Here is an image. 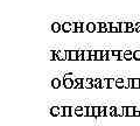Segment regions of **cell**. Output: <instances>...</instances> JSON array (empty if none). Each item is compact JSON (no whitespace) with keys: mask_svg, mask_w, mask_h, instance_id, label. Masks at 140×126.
Masks as SVG:
<instances>
[{"mask_svg":"<svg viewBox=\"0 0 140 126\" xmlns=\"http://www.w3.org/2000/svg\"><path fill=\"white\" fill-rule=\"evenodd\" d=\"M83 87L86 88V89H91L94 88V79L92 78H83Z\"/></svg>","mask_w":140,"mask_h":126,"instance_id":"cell-2","label":"cell"},{"mask_svg":"<svg viewBox=\"0 0 140 126\" xmlns=\"http://www.w3.org/2000/svg\"><path fill=\"white\" fill-rule=\"evenodd\" d=\"M77 54H78V58H77V60H78V61H83V60H84V58H83V54H84V50H83V49L77 50Z\"/></svg>","mask_w":140,"mask_h":126,"instance_id":"cell-28","label":"cell"},{"mask_svg":"<svg viewBox=\"0 0 140 126\" xmlns=\"http://www.w3.org/2000/svg\"><path fill=\"white\" fill-rule=\"evenodd\" d=\"M71 116V106L65 105L64 106V117H70Z\"/></svg>","mask_w":140,"mask_h":126,"instance_id":"cell-17","label":"cell"},{"mask_svg":"<svg viewBox=\"0 0 140 126\" xmlns=\"http://www.w3.org/2000/svg\"><path fill=\"white\" fill-rule=\"evenodd\" d=\"M57 53V56L60 58V61L67 60V50H56Z\"/></svg>","mask_w":140,"mask_h":126,"instance_id":"cell-6","label":"cell"},{"mask_svg":"<svg viewBox=\"0 0 140 126\" xmlns=\"http://www.w3.org/2000/svg\"><path fill=\"white\" fill-rule=\"evenodd\" d=\"M134 29H135V32L140 33V22H137V24L134 25Z\"/></svg>","mask_w":140,"mask_h":126,"instance_id":"cell-36","label":"cell"},{"mask_svg":"<svg viewBox=\"0 0 140 126\" xmlns=\"http://www.w3.org/2000/svg\"><path fill=\"white\" fill-rule=\"evenodd\" d=\"M131 32H135L134 25L132 22H127V33H131Z\"/></svg>","mask_w":140,"mask_h":126,"instance_id":"cell-24","label":"cell"},{"mask_svg":"<svg viewBox=\"0 0 140 126\" xmlns=\"http://www.w3.org/2000/svg\"><path fill=\"white\" fill-rule=\"evenodd\" d=\"M71 32H76V22H71Z\"/></svg>","mask_w":140,"mask_h":126,"instance_id":"cell-38","label":"cell"},{"mask_svg":"<svg viewBox=\"0 0 140 126\" xmlns=\"http://www.w3.org/2000/svg\"><path fill=\"white\" fill-rule=\"evenodd\" d=\"M78 58V54H77V50H70V60L75 61Z\"/></svg>","mask_w":140,"mask_h":126,"instance_id":"cell-18","label":"cell"},{"mask_svg":"<svg viewBox=\"0 0 140 126\" xmlns=\"http://www.w3.org/2000/svg\"><path fill=\"white\" fill-rule=\"evenodd\" d=\"M52 87L55 88V89H58V88L61 87V79L58 77H55L52 81Z\"/></svg>","mask_w":140,"mask_h":126,"instance_id":"cell-9","label":"cell"},{"mask_svg":"<svg viewBox=\"0 0 140 126\" xmlns=\"http://www.w3.org/2000/svg\"><path fill=\"white\" fill-rule=\"evenodd\" d=\"M74 84H75V79H73V78H63V85L67 89L74 88Z\"/></svg>","mask_w":140,"mask_h":126,"instance_id":"cell-1","label":"cell"},{"mask_svg":"<svg viewBox=\"0 0 140 126\" xmlns=\"http://www.w3.org/2000/svg\"><path fill=\"white\" fill-rule=\"evenodd\" d=\"M75 114L78 116V117L83 116L84 114V106H76L75 108Z\"/></svg>","mask_w":140,"mask_h":126,"instance_id":"cell-10","label":"cell"},{"mask_svg":"<svg viewBox=\"0 0 140 126\" xmlns=\"http://www.w3.org/2000/svg\"><path fill=\"white\" fill-rule=\"evenodd\" d=\"M60 116L64 117V106H60Z\"/></svg>","mask_w":140,"mask_h":126,"instance_id":"cell-37","label":"cell"},{"mask_svg":"<svg viewBox=\"0 0 140 126\" xmlns=\"http://www.w3.org/2000/svg\"><path fill=\"white\" fill-rule=\"evenodd\" d=\"M83 26H84L83 22H81V21H76V32L77 33H82V32H84V30H83Z\"/></svg>","mask_w":140,"mask_h":126,"instance_id":"cell-14","label":"cell"},{"mask_svg":"<svg viewBox=\"0 0 140 126\" xmlns=\"http://www.w3.org/2000/svg\"><path fill=\"white\" fill-rule=\"evenodd\" d=\"M96 32H99V24H96Z\"/></svg>","mask_w":140,"mask_h":126,"instance_id":"cell-41","label":"cell"},{"mask_svg":"<svg viewBox=\"0 0 140 126\" xmlns=\"http://www.w3.org/2000/svg\"><path fill=\"white\" fill-rule=\"evenodd\" d=\"M134 112H135V106H127V116L128 117H132L134 116Z\"/></svg>","mask_w":140,"mask_h":126,"instance_id":"cell-16","label":"cell"},{"mask_svg":"<svg viewBox=\"0 0 140 126\" xmlns=\"http://www.w3.org/2000/svg\"><path fill=\"white\" fill-rule=\"evenodd\" d=\"M62 30H63V32H65V33L71 32V22H68V21L63 22V24H62Z\"/></svg>","mask_w":140,"mask_h":126,"instance_id":"cell-5","label":"cell"},{"mask_svg":"<svg viewBox=\"0 0 140 126\" xmlns=\"http://www.w3.org/2000/svg\"><path fill=\"white\" fill-rule=\"evenodd\" d=\"M96 60L97 61L103 60V51L102 50H97V53H96Z\"/></svg>","mask_w":140,"mask_h":126,"instance_id":"cell-25","label":"cell"},{"mask_svg":"<svg viewBox=\"0 0 140 126\" xmlns=\"http://www.w3.org/2000/svg\"><path fill=\"white\" fill-rule=\"evenodd\" d=\"M111 32L112 33H117V32H120V22H111Z\"/></svg>","mask_w":140,"mask_h":126,"instance_id":"cell-3","label":"cell"},{"mask_svg":"<svg viewBox=\"0 0 140 126\" xmlns=\"http://www.w3.org/2000/svg\"><path fill=\"white\" fill-rule=\"evenodd\" d=\"M133 88L134 89L140 88V78H133Z\"/></svg>","mask_w":140,"mask_h":126,"instance_id":"cell-22","label":"cell"},{"mask_svg":"<svg viewBox=\"0 0 140 126\" xmlns=\"http://www.w3.org/2000/svg\"><path fill=\"white\" fill-rule=\"evenodd\" d=\"M50 114L52 116H54V117H57V116H60V106H53L52 109H50Z\"/></svg>","mask_w":140,"mask_h":126,"instance_id":"cell-8","label":"cell"},{"mask_svg":"<svg viewBox=\"0 0 140 126\" xmlns=\"http://www.w3.org/2000/svg\"><path fill=\"white\" fill-rule=\"evenodd\" d=\"M116 106H106V116H116Z\"/></svg>","mask_w":140,"mask_h":126,"instance_id":"cell-4","label":"cell"},{"mask_svg":"<svg viewBox=\"0 0 140 126\" xmlns=\"http://www.w3.org/2000/svg\"><path fill=\"white\" fill-rule=\"evenodd\" d=\"M120 32L127 33V22H120Z\"/></svg>","mask_w":140,"mask_h":126,"instance_id":"cell-20","label":"cell"},{"mask_svg":"<svg viewBox=\"0 0 140 126\" xmlns=\"http://www.w3.org/2000/svg\"><path fill=\"white\" fill-rule=\"evenodd\" d=\"M83 58L85 61L90 60V50H84V54H83Z\"/></svg>","mask_w":140,"mask_h":126,"instance_id":"cell-30","label":"cell"},{"mask_svg":"<svg viewBox=\"0 0 140 126\" xmlns=\"http://www.w3.org/2000/svg\"><path fill=\"white\" fill-rule=\"evenodd\" d=\"M94 117H101V110L99 106H94Z\"/></svg>","mask_w":140,"mask_h":126,"instance_id":"cell-21","label":"cell"},{"mask_svg":"<svg viewBox=\"0 0 140 126\" xmlns=\"http://www.w3.org/2000/svg\"><path fill=\"white\" fill-rule=\"evenodd\" d=\"M99 32H101V33H106V32H107V28H106V21L99 22Z\"/></svg>","mask_w":140,"mask_h":126,"instance_id":"cell-13","label":"cell"},{"mask_svg":"<svg viewBox=\"0 0 140 126\" xmlns=\"http://www.w3.org/2000/svg\"><path fill=\"white\" fill-rule=\"evenodd\" d=\"M123 110H124V116H127V106H123Z\"/></svg>","mask_w":140,"mask_h":126,"instance_id":"cell-40","label":"cell"},{"mask_svg":"<svg viewBox=\"0 0 140 126\" xmlns=\"http://www.w3.org/2000/svg\"><path fill=\"white\" fill-rule=\"evenodd\" d=\"M116 87V79L114 78H109V88H113Z\"/></svg>","mask_w":140,"mask_h":126,"instance_id":"cell-31","label":"cell"},{"mask_svg":"<svg viewBox=\"0 0 140 126\" xmlns=\"http://www.w3.org/2000/svg\"><path fill=\"white\" fill-rule=\"evenodd\" d=\"M116 87L119 88V89L124 88V79H123V77H118L116 79Z\"/></svg>","mask_w":140,"mask_h":126,"instance_id":"cell-15","label":"cell"},{"mask_svg":"<svg viewBox=\"0 0 140 126\" xmlns=\"http://www.w3.org/2000/svg\"><path fill=\"white\" fill-rule=\"evenodd\" d=\"M86 116H89V117H94V106H88V114Z\"/></svg>","mask_w":140,"mask_h":126,"instance_id":"cell-29","label":"cell"},{"mask_svg":"<svg viewBox=\"0 0 140 126\" xmlns=\"http://www.w3.org/2000/svg\"><path fill=\"white\" fill-rule=\"evenodd\" d=\"M94 88H102V79L101 78H95L94 79Z\"/></svg>","mask_w":140,"mask_h":126,"instance_id":"cell-19","label":"cell"},{"mask_svg":"<svg viewBox=\"0 0 140 126\" xmlns=\"http://www.w3.org/2000/svg\"><path fill=\"white\" fill-rule=\"evenodd\" d=\"M86 30H88L89 33H94V32H96V24H94V22H89V24L86 25Z\"/></svg>","mask_w":140,"mask_h":126,"instance_id":"cell-11","label":"cell"},{"mask_svg":"<svg viewBox=\"0 0 140 126\" xmlns=\"http://www.w3.org/2000/svg\"><path fill=\"white\" fill-rule=\"evenodd\" d=\"M133 54L134 53H132L131 50H125L124 51V58L125 60H127V61L132 60V58H133Z\"/></svg>","mask_w":140,"mask_h":126,"instance_id":"cell-12","label":"cell"},{"mask_svg":"<svg viewBox=\"0 0 140 126\" xmlns=\"http://www.w3.org/2000/svg\"><path fill=\"white\" fill-rule=\"evenodd\" d=\"M116 116L120 117V116H124V110H123V106H119L116 109Z\"/></svg>","mask_w":140,"mask_h":126,"instance_id":"cell-23","label":"cell"},{"mask_svg":"<svg viewBox=\"0 0 140 126\" xmlns=\"http://www.w3.org/2000/svg\"><path fill=\"white\" fill-rule=\"evenodd\" d=\"M99 110H101V117H103V116H106V106H105V105H102V106H99Z\"/></svg>","mask_w":140,"mask_h":126,"instance_id":"cell-26","label":"cell"},{"mask_svg":"<svg viewBox=\"0 0 140 126\" xmlns=\"http://www.w3.org/2000/svg\"><path fill=\"white\" fill-rule=\"evenodd\" d=\"M133 58L137 61H140V50H135L133 54Z\"/></svg>","mask_w":140,"mask_h":126,"instance_id":"cell-33","label":"cell"},{"mask_svg":"<svg viewBox=\"0 0 140 126\" xmlns=\"http://www.w3.org/2000/svg\"><path fill=\"white\" fill-rule=\"evenodd\" d=\"M123 79H124V88H130V78L123 77Z\"/></svg>","mask_w":140,"mask_h":126,"instance_id":"cell-34","label":"cell"},{"mask_svg":"<svg viewBox=\"0 0 140 126\" xmlns=\"http://www.w3.org/2000/svg\"><path fill=\"white\" fill-rule=\"evenodd\" d=\"M52 30H53V32H55V33H58L60 30H62V25H60L57 21L54 22V24L52 25Z\"/></svg>","mask_w":140,"mask_h":126,"instance_id":"cell-7","label":"cell"},{"mask_svg":"<svg viewBox=\"0 0 140 126\" xmlns=\"http://www.w3.org/2000/svg\"><path fill=\"white\" fill-rule=\"evenodd\" d=\"M64 78H73L74 79V75L73 74H65V75H64Z\"/></svg>","mask_w":140,"mask_h":126,"instance_id":"cell-39","label":"cell"},{"mask_svg":"<svg viewBox=\"0 0 140 126\" xmlns=\"http://www.w3.org/2000/svg\"><path fill=\"white\" fill-rule=\"evenodd\" d=\"M102 88H109V78L102 79Z\"/></svg>","mask_w":140,"mask_h":126,"instance_id":"cell-27","label":"cell"},{"mask_svg":"<svg viewBox=\"0 0 140 126\" xmlns=\"http://www.w3.org/2000/svg\"><path fill=\"white\" fill-rule=\"evenodd\" d=\"M96 53H97V50H94V49L90 50V60L91 61L96 60Z\"/></svg>","mask_w":140,"mask_h":126,"instance_id":"cell-32","label":"cell"},{"mask_svg":"<svg viewBox=\"0 0 140 126\" xmlns=\"http://www.w3.org/2000/svg\"><path fill=\"white\" fill-rule=\"evenodd\" d=\"M103 51V61L109 60V50H102Z\"/></svg>","mask_w":140,"mask_h":126,"instance_id":"cell-35","label":"cell"}]
</instances>
